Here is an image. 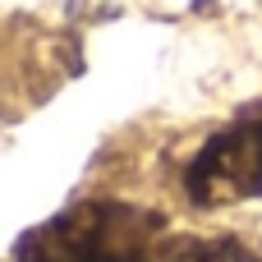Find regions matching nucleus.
I'll return each instance as SVG.
<instances>
[{
    "mask_svg": "<svg viewBox=\"0 0 262 262\" xmlns=\"http://www.w3.org/2000/svg\"><path fill=\"white\" fill-rule=\"evenodd\" d=\"M161 239V216L115 198H88L32 226L14 262H147Z\"/></svg>",
    "mask_w": 262,
    "mask_h": 262,
    "instance_id": "f257e3e1",
    "label": "nucleus"
},
{
    "mask_svg": "<svg viewBox=\"0 0 262 262\" xmlns=\"http://www.w3.org/2000/svg\"><path fill=\"white\" fill-rule=\"evenodd\" d=\"M184 189L198 207H226L262 193V115H244L212 134L184 170Z\"/></svg>",
    "mask_w": 262,
    "mask_h": 262,
    "instance_id": "f03ea898",
    "label": "nucleus"
},
{
    "mask_svg": "<svg viewBox=\"0 0 262 262\" xmlns=\"http://www.w3.org/2000/svg\"><path fill=\"white\" fill-rule=\"evenodd\" d=\"M170 262H262V253L239 239H198V244H184Z\"/></svg>",
    "mask_w": 262,
    "mask_h": 262,
    "instance_id": "7ed1b4c3",
    "label": "nucleus"
}]
</instances>
